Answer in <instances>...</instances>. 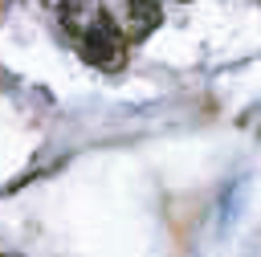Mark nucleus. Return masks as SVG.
Here are the masks:
<instances>
[{
    "instance_id": "2",
    "label": "nucleus",
    "mask_w": 261,
    "mask_h": 257,
    "mask_svg": "<svg viewBox=\"0 0 261 257\" xmlns=\"http://www.w3.org/2000/svg\"><path fill=\"white\" fill-rule=\"evenodd\" d=\"M114 29L122 33L126 45H139L147 41L159 24H163V4L159 0H118V4H106Z\"/></svg>"
},
{
    "instance_id": "3",
    "label": "nucleus",
    "mask_w": 261,
    "mask_h": 257,
    "mask_svg": "<svg viewBox=\"0 0 261 257\" xmlns=\"http://www.w3.org/2000/svg\"><path fill=\"white\" fill-rule=\"evenodd\" d=\"M98 12H102V4H86V0H69V4H61L57 8V16H61V29L77 41L94 20H98Z\"/></svg>"
},
{
    "instance_id": "1",
    "label": "nucleus",
    "mask_w": 261,
    "mask_h": 257,
    "mask_svg": "<svg viewBox=\"0 0 261 257\" xmlns=\"http://www.w3.org/2000/svg\"><path fill=\"white\" fill-rule=\"evenodd\" d=\"M77 49H82V57H86L94 69H106V73H118V69L126 65V53H130V45H126V41H122V33L114 29V20H110L106 4H102L98 20L77 37Z\"/></svg>"
}]
</instances>
